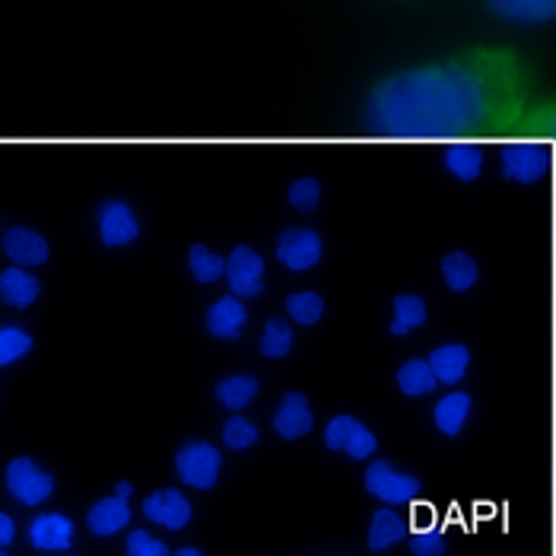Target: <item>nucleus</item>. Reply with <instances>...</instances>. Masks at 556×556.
<instances>
[{"mask_svg": "<svg viewBox=\"0 0 556 556\" xmlns=\"http://www.w3.org/2000/svg\"><path fill=\"white\" fill-rule=\"evenodd\" d=\"M531 109V77L509 45H468L439 61L397 71L369 89L366 128L379 140L486 143L515 140Z\"/></svg>", "mask_w": 556, "mask_h": 556, "instance_id": "obj_1", "label": "nucleus"}, {"mask_svg": "<svg viewBox=\"0 0 556 556\" xmlns=\"http://www.w3.org/2000/svg\"><path fill=\"white\" fill-rule=\"evenodd\" d=\"M172 468L175 477L191 486V490H214L219 483V473H223V452L216 448L214 442H204V439H194V442H185L175 458H172Z\"/></svg>", "mask_w": 556, "mask_h": 556, "instance_id": "obj_2", "label": "nucleus"}, {"mask_svg": "<svg viewBox=\"0 0 556 556\" xmlns=\"http://www.w3.org/2000/svg\"><path fill=\"white\" fill-rule=\"evenodd\" d=\"M3 480H7V493L13 503L20 506H45L51 496H54V473L45 471L42 465H36L29 455H16L7 462V471H3Z\"/></svg>", "mask_w": 556, "mask_h": 556, "instance_id": "obj_3", "label": "nucleus"}, {"mask_svg": "<svg viewBox=\"0 0 556 556\" xmlns=\"http://www.w3.org/2000/svg\"><path fill=\"white\" fill-rule=\"evenodd\" d=\"M226 287L239 300H257L267 287V264L252 245H236L226 255Z\"/></svg>", "mask_w": 556, "mask_h": 556, "instance_id": "obj_4", "label": "nucleus"}, {"mask_svg": "<svg viewBox=\"0 0 556 556\" xmlns=\"http://www.w3.org/2000/svg\"><path fill=\"white\" fill-rule=\"evenodd\" d=\"M274 255H277V261H280L287 270L305 274V270H312V267L321 264V257H325V242H321V236H318L315 229L290 226V229H283V232L277 236Z\"/></svg>", "mask_w": 556, "mask_h": 556, "instance_id": "obj_5", "label": "nucleus"}, {"mask_svg": "<svg viewBox=\"0 0 556 556\" xmlns=\"http://www.w3.org/2000/svg\"><path fill=\"white\" fill-rule=\"evenodd\" d=\"M325 445L331 452H343L353 462H366L379 448L376 432L366 427L363 420L350 417V414H338V417L328 420V427H325Z\"/></svg>", "mask_w": 556, "mask_h": 556, "instance_id": "obj_6", "label": "nucleus"}, {"mask_svg": "<svg viewBox=\"0 0 556 556\" xmlns=\"http://www.w3.org/2000/svg\"><path fill=\"white\" fill-rule=\"evenodd\" d=\"M96 232L105 249H125L140 239V216L128 201H105L96 216Z\"/></svg>", "mask_w": 556, "mask_h": 556, "instance_id": "obj_7", "label": "nucleus"}, {"mask_svg": "<svg viewBox=\"0 0 556 556\" xmlns=\"http://www.w3.org/2000/svg\"><path fill=\"white\" fill-rule=\"evenodd\" d=\"M143 515L156 528L185 531L191 525V518H194V506H191V500L181 490L163 486V490H153V493L143 496Z\"/></svg>", "mask_w": 556, "mask_h": 556, "instance_id": "obj_8", "label": "nucleus"}, {"mask_svg": "<svg viewBox=\"0 0 556 556\" xmlns=\"http://www.w3.org/2000/svg\"><path fill=\"white\" fill-rule=\"evenodd\" d=\"M26 534H29V544L42 554H67L74 547L77 528L64 513H42L29 521Z\"/></svg>", "mask_w": 556, "mask_h": 556, "instance_id": "obj_9", "label": "nucleus"}, {"mask_svg": "<svg viewBox=\"0 0 556 556\" xmlns=\"http://www.w3.org/2000/svg\"><path fill=\"white\" fill-rule=\"evenodd\" d=\"M0 245H3V255L10 257V264H20V267H42L51 257V245L42 232L29 226H16V223L3 229Z\"/></svg>", "mask_w": 556, "mask_h": 556, "instance_id": "obj_10", "label": "nucleus"}, {"mask_svg": "<svg viewBox=\"0 0 556 556\" xmlns=\"http://www.w3.org/2000/svg\"><path fill=\"white\" fill-rule=\"evenodd\" d=\"M204 325L211 331V338L216 341H239L242 331L249 328V305L239 296H219L211 302L207 315H204Z\"/></svg>", "mask_w": 556, "mask_h": 556, "instance_id": "obj_11", "label": "nucleus"}, {"mask_svg": "<svg viewBox=\"0 0 556 556\" xmlns=\"http://www.w3.org/2000/svg\"><path fill=\"white\" fill-rule=\"evenodd\" d=\"M274 429L287 442L305 439L315 429V410H312V404H308V397L302 391H287L280 397V407L274 414Z\"/></svg>", "mask_w": 556, "mask_h": 556, "instance_id": "obj_12", "label": "nucleus"}, {"mask_svg": "<svg viewBox=\"0 0 556 556\" xmlns=\"http://www.w3.org/2000/svg\"><path fill=\"white\" fill-rule=\"evenodd\" d=\"M130 518H134L130 496L112 493V496H102L99 503L89 506V513H86V528H89V534H96V538H115L118 531L128 528Z\"/></svg>", "mask_w": 556, "mask_h": 556, "instance_id": "obj_13", "label": "nucleus"}, {"mask_svg": "<svg viewBox=\"0 0 556 556\" xmlns=\"http://www.w3.org/2000/svg\"><path fill=\"white\" fill-rule=\"evenodd\" d=\"M366 490L376 496V500H382V503H414L410 500V486H414V480L410 477H404L401 471H394L388 462H372L369 468H366Z\"/></svg>", "mask_w": 556, "mask_h": 556, "instance_id": "obj_14", "label": "nucleus"}, {"mask_svg": "<svg viewBox=\"0 0 556 556\" xmlns=\"http://www.w3.org/2000/svg\"><path fill=\"white\" fill-rule=\"evenodd\" d=\"M42 293V283L36 274H29V267H20V264H10L3 267L0 274V300L10 308H29L33 302L39 300Z\"/></svg>", "mask_w": 556, "mask_h": 556, "instance_id": "obj_15", "label": "nucleus"}, {"mask_svg": "<svg viewBox=\"0 0 556 556\" xmlns=\"http://www.w3.org/2000/svg\"><path fill=\"white\" fill-rule=\"evenodd\" d=\"M429 366L439 386H458L471 369V350L465 343H442L429 353Z\"/></svg>", "mask_w": 556, "mask_h": 556, "instance_id": "obj_16", "label": "nucleus"}, {"mask_svg": "<svg viewBox=\"0 0 556 556\" xmlns=\"http://www.w3.org/2000/svg\"><path fill=\"white\" fill-rule=\"evenodd\" d=\"M486 7L509 23H551L556 20V0H486Z\"/></svg>", "mask_w": 556, "mask_h": 556, "instance_id": "obj_17", "label": "nucleus"}, {"mask_svg": "<svg viewBox=\"0 0 556 556\" xmlns=\"http://www.w3.org/2000/svg\"><path fill=\"white\" fill-rule=\"evenodd\" d=\"M257 391H261V382H257L255 376H249V372H232V376H223V379L216 382L214 397L223 410H242V407H249V404L255 401Z\"/></svg>", "mask_w": 556, "mask_h": 556, "instance_id": "obj_18", "label": "nucleus"}, {"mask_svg": "<svg viewBox=\"0 0 556 556\" xmlns=\"http://www.w3.org/2000/svg\"><path fill=\"white\" fill-rule=\"evenodd\" d=\"M468 417H471V394H465V391L445 394L432 410V424L442 435H458L468 424Z\"/></svg>", "mask_w": 556, "mask_h": 556, "instance_id": "obj_19", "label": "nucleus"}, {"mask_svg": "<svg viewBox=\"0 0 556 556\" xmlns=\"http://www.w3.org/2000/svg\"><path fill=\"white\" fill-rule=\"evenodd\" d=\"M296 346V331L287 318H267L261 334H257V350L264 359H287Z\"/></svg>", "mask_w": 556, "mask_h": 556, "instance_id": "obj_20", "label": "nucleus"}, {"mask_svg": "<svg viewBox=\"0 0 556 556\" xmlns=\"http://www.w3.org/2000/svg\"><path fill=\"white\" fill-rule=\"evenodd\" d=\"M185 267H188L191 280H198V283H216L226 277V257L214 252L211 245H201V242H194L188 249Z\"/></svg>", "mask_w": 556, "mask_h": 556, "instance_id": "obj_21", "label": "nucleus"}, {"mask_svg": "<svg viewBox=\"0 0 556 556\" xmlns=\"http://www.w3.org/2000/svg\"><path fill=\"white\" fill-rule=\"evenodd\" d=\"M404 538V525L397 513L391 509H379V513L369 518V531H366V547L372 554H382L388 547H394L397 541Z\"/></svg>", "mask_w": 556, "mask_h": 556, "instance_id": "obj_22", "label": "nucleus"}, {"mask_svg": "<svg viewBox=\"0 0 556 556\" xmlns=\"http://www.w3.org/2000/svg\"><path fill=\"white\" fill-rule=\"evenodd\" d=\"M394 382H397V388H401L407 397H424V394H429L432 388L439 386V379H435L429 359H407V363L394 372Z\"/></svg>", "mask_w": 556, "mask_h": 556, "instance_id": "obj_23", "label": "nucleus"}, {"mask_svg": "<svg viewBox=\"0 0 556 556\" xmlns=\"http://www.w3.org/2000/svg\"><path fill=\"white\" fill-rule=\"evenodd\" d=\"M283 308H287L290 321H296L302 328H312V325H318L325 318V308L328 305H325V296L315 293V290H296V293L287 296Z\"/></svg>", "mask_w": 556, "mask_h": 556, "instance_id": "obj_24", "label": "nucleus"}, {"mask_svg": "<svg viewBox=\"0 0 556 556\" xmlns=\"http://www.w3.org/2000/svg\"><path fill=\"white\" fill-rule=\"evenodd\" d=\"M515 134H521V137H547L556 153V99H547V102L528 109V115L518 122Z\"/></svg>", "mask_w": 556, "mask_h": 556, "instance_id": "obj_25", "label": "nucleus"}, {"mask_svg": "<svg viewBox=\"0 0 556 556\" xmlns=\"http://www.w3.org/2000/svg\"><path fill=\"white\" fill-rule=\"evenodd\" d=\"M439 267H442L445 287L455 290V293H468L473 283H477V264H473V257L465 255V252H448V255L442 257Z\"/></svg>", "mask_w": 556, "mask_h": 556, "instance_id": "obj_26", "label": "nucleus"}, {"mask_svg": "<svg viewBox=\"0 0 556 556\" xmlns=\"http://www.w3.org/2000/svg\"><path fill=\"white\" fill-rule=\"evenodd\" d=\"M427 321V302L420 296H397L391 308V331L394 334H410Z\"/></svg>", "mask_w": 556, "mask_h": 556, "instance_id": "obj_27", "label": "nucleus"}, {"mask_svg": "<svg viewBox=\"0 0 556 556\" xmlns=\"http://www.w3.org/2000/svg\"><path fill=\"white\" fill-rule=\"evenodd\" d=\"M219 439H223V445H226L229 452H249L257 439H261V429H257V424H252L249 417L236 414V417H229V420L223 424Z\"/></svg>", "mask_w": 556, "mask_h": 556, "instance_id": "obj_28", "label": "nucleus"}, {"mask_svg": "<svg viewBox=\"0 0 556 556\" xmlns=\"http://www.w3.org/2000/svg\"><path fill=\"white\" fill-rule=\"evenodd\" d=\"M33 334L26 331V328H20V325H3L0 328V363L3 366H13V363H20V359H26L29 353H33Z\"/></svg>", "mask_w": 556, "mask_h": 556, "instance_id": "obj_29", "label": "nucleus"}, {"mask_svg": "<svg viewBox=\"0 0 556 556\" xmlns=\"http://www.w3.org/2000/svg\"><path fill=\"white\" fill-rule=\"evenodd\" d=\"M287 198H290V204H293L296 211L308 214V211H315L318 201H321V185H318L315 178H300V181L290 185Z\"/></svg>", "mask_w": 556, "mask_h": 556, "instance_id": "obj_30", "label": "nucleus"}, {"mask_svg": "<svg viewBox=\"0 0 556 556\" xmlns=\"http://www.w3.org/2000/svg\"><path fill=\"white\" fill-rule=\"evenodd\" d=\"M125 554L130 556H166L172 554V547L166 541L153 538L150 531H130L125 541Z\"/></svg>", "mask_w": 556, "mask_h": 556, "instance_id": "obj_31", "label": "nucleus"}, {"mask_svg": "<svg viewBox=\"0 0 556 556\" xmlns=\"http://www.w3.org/2000/svg\"><path fill=\"white\" fill-rule=\"evenodd\" d=\"M410 551L414 554H442L445 551V541L439 534H429L427 531H414L410 534Z\"/></svg>", "mask_w": 556, "mask_h": 556, "instance_id": "obj_32", "label": "nucleus"}, {"mask_svg": "<svg viewBox=\"0 0 556 556\" xmlns=\"http://www.w3.org/2000/svg\"><path fill=\"white\" fill-rule=\"evenodd\" d=\"M16 541V521L10 513H0V551H10Z\"/></svg>", "mask_w": 556, "mask_h": 556, "instance_id": "obj_33", "label": "nucleus"}, {"mask_svg": "<svg viewBox=\"0 0 556 556\" xmlns=\"http://www.w3.org/2000/svg\"><path fill=\"white\" fill-rule=\"evenodd\" d=\"M115 493H122V496H130V493H134V486H130L128 480H122V483L115 486Z\"/></svg>", "mask_w": 556, "mask_h": 556, "instance_id": "obj_34", "label": "nucleus"}, {"mask_svg": "<svg viewBox=\"0 0 556 556\" xmlns=\"http://www.w3.org/2000/svg\"><path fill=\"white\" fill-rule=\"evenodd\" d=\"M175 554H201V547H178Z\"/></svg>", "mask_w": 556, "mask_h": 556, "instance_id": "obj_35", "label": "nucleus"}]
</instances>
